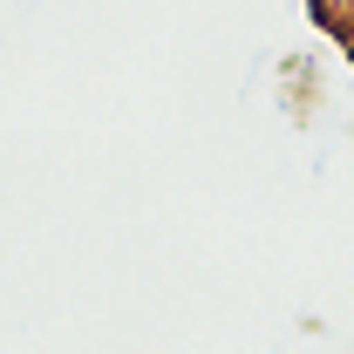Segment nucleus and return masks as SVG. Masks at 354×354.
Returning a JSON list of instances; mask_svg holds the SVG:
<instances>
[{"label": "nucleus", "mask_w": 354, "mask_h": 354, "mask_svg": "<svg viewBox=\"0 0 354 354\" xmlns=\"http://www.w3.org/2000/svg\"><path fill=\"white\" fill-rule=\"evenodd\" d=\"M341 7H348V14H354V0H341Z\"/></svg>", "instance_id": "obj_1"}]
</instances>
